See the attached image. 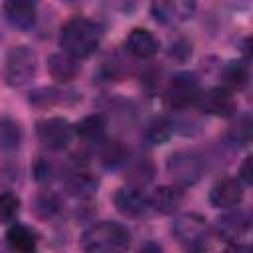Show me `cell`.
<instances>
[{"label":"cell","mask_w":253,"mask_h":253,"mask_svg":"<svg viewBox=\"0 0 253 253\" xmlns=\"http://www.w3.org/2000/svg\"><path fill=\"white\" fill-rule=\"evenodd\" d=\"M172 233L180 243L194 247L208 235V223L198 213H182L172 221Z\"/></svg>","instance_id":"6"},{"label":"cell","mask_w":253,"mask_h":253,"mask_svg":"<svg viewBox=\"0 0 253 253\" xmlns=\"http://www.w3.org/2000/svg\"><path fill=\"white\" fill-rule=\"evenodd\" d=\"M101 42V28L89 18L75 16L67 20L59 32V45L63 47V53L81 59L89 57Z\"/></svg>","instance_id":"1"},{"label":"cell","mask_w":253,"mask_h":253,"mask_svg":"<svg viewBox=\"0 0 253 253\" xmlns=\"http://www.w3.org/2000/svg\"><path fill=\"white\" fill-rule=\"evenodd\" d=\"M184 200V192L180 186H160L150 198L148 206L158 213H172Z\"/></svg>","instance_id":"14"},{"label":"cell","mask_w":253,"mask_h":253,"mask_svg":"<svg viewBox=\"0 0 253 253\" xmlns=\"http://www.w3.org/2000/svg\"><path fill=\"white\" fill-rule=\"evenodd\" d=\"M36 67H38L36 51L28 45H16L6 55L4 79L10 87H22L36 75Z\"/></svg>","instance_id":"3"},{"label":"cell","mask_w":253,"mask_h":253,"mask_svg":"<svg viewBox=\"0 0 253 253\" xmlns=\"http://www.w3.org/2000/svg\"><path fill=\"white\" fill-rule=\"evenodd\" d=\"M247 229H249V217L243 211H229L217 219V235L229 243L243 237Z\"/></svg>","instance_id":"15"},{"label":"cell","mask_w":253,"mask_h":253,"mask_svg":"<svg viewBox=\"0 0 253 253\" xmlns=\"http://www.w3.org/2000/svg\"><path fill=\"white\" fill-rule=\"evenodd\" d=\"M36 132L43 146H47L51 150H61L71 142L73 126L63 117H49V119H43L38 123Z\"/></svg>","instance_id":"5"},{"label":"cell","mask_w":253,"mask_h":253,"mask_svg":"<svg viewBox=\"0 0 253 253\" xmlns=\"http://www.w3.org/2000/svg\"><path fill=\"white\" fill-rule=\"evenodd\" d=\"M49 174H51V166L45 160H40L36 166V180L45 182V180H49Z\"/></svg>","instance_id":"31"},{"label":"cell","mask_w":253,"mask_h":253,"mask_svg":"<svg viewBox=\"0 0 253 253\" xmlns=\"http://www.w3.org/2000/svg\"><path fill=\"white\" fill-rule=\"evenodd\" d=\"M20 142H22V126L10 117H2L0 119V150H16Z\"/></svg>","instance_id":"21"},{"label":"cell","mask_w":253,"mask_h":253,"mask_svg":"<svg viewBox=\"0 0 253 253\" xmlns=\"http://www.w3.org/2000/svg\"><path fill=\"white\" fill-rule=\"evenodd\" d=\"M6 243L14 253H34L38 247V237L30 227L14 223L6 231Z\"/></svg>","instance_id":"16"},{"label":"cell","mask_w":253,"mask_h":253,"mask_svg":"<svg viewBox=\"0 0 253 253\" xmlns=\"http://www.w3.org/2000/svg\"><path fill=\"white\" fill-rule=\"evenodd\" d=\"M47 71L53 79H57L61 83H67L79 73V63H77L75 57L59 51V53H51L47 57Z\"/></svg>","instance_id":"17"},{"label":"cell","mask_w":253,"mask_h":253,"mask_svg":"<svg viewBox=\"0 0 253 253\" xmlns=\"http://www.w3.org/2000/svg\"><path fill=\"white\" fill-rule=\"evenodd\" d=\"M65 186H67V192L75 198H91L97 192L99 182L89 172H75L67 178Z\"/></svg>","instance_id":"18"},{"label":"cell","mask_w":253,"mask_h":253,"mask_svg":"<svg viewBox=\"0 0 253 253\" xmlns=\"http://www.w3.org/2000/svg\"><path fill=\"white\" fill-rule=\"evenodd\" d=\"M221 77H223L225 89L231 91V89H243V87L247 85L249 73H247V67H245L241 61H229V63L223 67Z\"/></svg>","instance_id":"23"},{"label":"cell","mask_w":253,"mask_h":253,"mask_svg":"<svg viewBox=\"0 0 253 253\" xmlns=\"http://www.w3.org/2000/svg\"><path fill=\"white\" fill-rule=\"evenodd\" d=\"M172 134V123L168 119H156L148 125L144 138L148 140V144H162L170 138Z\"/></svg>","instance_id":"25"},{"label":"cell","mask_w":253,"mask_h":253,"mask_svg":"<svg viewBox=\"0 0 253 253\" xmlns=\"http://www.w3.org/2000/svg\"><path fill=\"white\" fill-rule=\"evenodd\" d=\"M128 160V150L125 144H121L119 140H111L103 146L101 150V162L105 168L109 170H117L121 166H125Z\"/></svg>","instance_id":"20"},{"label":"cell","mask_w":253,"mask_h":253,"mask_svg":"<svg viewBox=\"0 0 253 253\" xmlns=\"http://www.w3.org/2000/svg\"><path fill=\"white\" fill-rule=\"evenodd\" d=\"M200 81L194 73H180L176 75L166 91V99L172 107H186L200 99Z\"/></svg>","instance_id":"7"},{"label":"cell","mask_w":253,"mask_h":253,"mask_svg":"<svg viewBox=\"0 0 253 253\" xmlns=\"http://www.w3.org/2000/svg\"><path fill=\"white\" fill-rule=\"evenodd\" d=\"M227 138L233 142V144H239V146H243V144H247L249 140H251V121L245 117V119H241L231 130H229V134H227Z\"/></svg>","instance_id":"29"},{"label":"cell","mask_w":253,"mask_h":253,"mask_svg":"<svg viewBox=\"0 0 253 253\" xmlns=\"http://www.w3.org/2000/svg\"><path fill=\"white\" fill-rule=\"evenodd\" d=\"M77 134L85 140H101L105 136V130H107V121L103 115H89L85 119L79 121V125L75 126Z\"/></svg>","instance_id":"19"},{"label":"cell","mask_w":253,"mask_h":253,"mask_svg":"<svg viewBox=\"0 0 253 253\" xmlns=\"http://www.w3.org/2000/svg\"><path fill=\"white\" fill-rule=\"evenodd\" d=\"M196 4L194 2H184V0H174V2H154L150 6L152 16L164 24H176L192 18Z\"/></svg>","instance_id":"11"},{"label":"cell","mask_w":253,"mask_h":253,"mask_svg":"<svg viewBox=\"0 0 253 253\" xmlns=\"http://www.w3.org/2000/svg\"><path fill=\"white\" fill-rule=\"evenodd\" d=\"M113 200H115L117 210L121 213H125V215H130V217H140L150 210L148 196L140 188H134V186L117 190Z\"/></svg>","instance_id":"8"},{"label":"cell","mask_w":253,"mask_h":253,"mask_svg":"<svg viewBox=\"0 0 253 253\" xmlns=\"http://www.w3.org/2000/svg\"><path fill=\"white\" fill-rule=\"evenodd\" d=\"M140 253H162V247L158 243H154V241H148V243L142 245Z\"/></svg>","instance_id":"32"},{"label":"cell","mask_w":253,"mask_h":253,"mask_svg":"<svg viewBox=\"0 0 253 253\" xmlns=\"http://www.w3.org/2000/svg\"><path fill=\"white\" fill-rule=\"evenodd\" d=\"M233 247H235L233 243L225 241V239L219 237V235H215V237L206 235L202 241H198V243L194 245L196 253H233Z\"/></svg>","instance_id":"26"},{"label":"cell","mask_w":253,"mask_h":253,"mask_svg":"<svg viewBox=\"0 0 253 253\" xmlns=\"http://www.w3.org/2000/svg\"><path fill=\"white\" fill-rule=\"evenodd\" d=\"M200 107L215 117H229L235 111V99L225 87H213L200 95Z\"/></svg>","instance_id":"10"},{"label":"cell","mask_w":253,"mask_h":253,"mask_svg":"<svg viewBox=\"0 0 253 253\" xmlns=\"http://www.w3.org/2000/svg\"><path fill=\"white\" fill-rule=\"evenodd\" d=\"M243 198V184L237 178H221L217 184H213L210 192V202L215 208L229 210L237 206Z\"/></svg>","instance_id":"9"},{"label":"cell","mask_w":253,"mask_h":253,"mask_svg":"<svg viewBox=\"0 0 253 253\" xmlns=\"http://www.w3.org/2000/svg\"><path fill=\"white\" fill-rule=\"evenodd\" d=\"M4 16L6 20L20 30H30L34 28L36 20H38V10L36 4L26 2V0H10L4 4Z\"/></svg>","instance_id":"12"},{"label":"cell","mask_w":253,"mask_h":253,"mask_svg":"<svg viewBox=\"0 0 253 253\" xmlns=\"http://www.w3.org/2000/svg\"><path fill=\"white\" fill-rule=\"evenodd\" d=\"M59 210H61V204L53 192L43 190L34 198V213L42 219H51L53 215H57Z\"/></svg>","instance_id":"22"},{"label":"cell","mask_w":253,"mask_h":253,"mask_svg":"<svg viewBox=\"0 0 253 253\" xmlns=\"http://www.w3.org/2000/svg\"><path fill=\"white\" fill-rule=\"evenodd\" d=\"M20 211V200L18 196L10 194V192H2L0 194V223L12 221Z\"/></svg>","instance_id":"28"},{"label":"cell","mask_w":253,"mask_h":253,"mask_svg":"<svg viewBox=\"0 0 253 253\" xmlns=\"http://www.w3.org/2000/svg\"><path fill=\"white\" fill-rule=\"evenodd\" d=\"M241 184H251L253 182V176H251V156H247L239 168V178H237Z\"/></svg>","instance_id":"30"},{"label":"cell","mask_w":253,"mask_h":253,"mask_svg":"<svg viewBox=\"0 0 253 253\" xmlns=\"http://www.w3.org/2000/svg\"><path fill=\"white\" fill-rule=\"evenodd\" d=\"M130 245V233L117 221H99L81 235L85 253H125Z\"/></svg>","instance_id":"2"},{"label":"cell","mask_w":253,"mask_h":253,"mask_svg":"<svg viewBox=\"0 0 253 253\" xmlns=\"http://www.w3.org/2000/svg\"><path fill=\"white\" fill-rule=\"evenodd\" d=\"M126 174H128V180L134 184V188H138V186H144V184H148L152 180L154 168H152V164L148 160H138V162L128 166Z\"/></svg>","instance_id":"27"},{"label":"cell","mask_w":253,"mask_h":253,"mask_svg":"<svg viewBox=\"0 0 253 253\" xmlns=\"http://www.w3.org/2000/svg\"><path fill=\"white\" fill-rule=\"evenodd\" d=\"M63 101H65V93L53 87H40L30 93V103L36 107H49V105H57Z\"/></svg>","instance_id":"24"},{"label":"cell","mask_w":253,"mask_h":253,"mask_svg":"<svg viewBox=\"0 0 253 253\" xmlns=\"http://www.w3.org/2000/svg\"><path fill=\"white\" fill-rule=\"evenodd\" d=\"M166 168L180 186H190L202 178L206 170V160L196 150H178L168 158Z\"/></svg>","instance_id":"4"},{"label":"cell","mask_w":253,"mask_h":253,"mask_svg":"<svg viewBox=\"0 0 253 253\" xmlns=\"http://www.w3.org/2000/svg\"><path fill=\"white\" fill-rule=\"evenodd\" d=\"M125 45H126V51H128L130 55L138 57V59L152 57V55L158 51V47H160L156 36H154L152 32L144 30V28H134V30H130V34H128V38H126V42H125Z\"/></svg>","instance_id":"13"}]
</instances>
